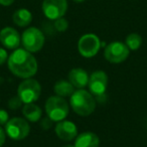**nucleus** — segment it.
Instances as JSON below:
<instances>
[{
  "label": "nucleus",
  "mask_w": 147,
  "mask_h": 147,
  "mask_svg": "<svg viewBox=\"0 0 147 147\" xmlns=\"http://www.w3.org/2000/svg\"><path fill=\"white\" fill-rule=\"evenodd\" d=\"M8 59V53L4 49L0 47V65H3Z\"/></svg>",
  "instance_id": "5701e85b"
},
{
  "label": "nucleus",
  "mask_w": 147,
  "mask_h": 147,
  "mask_svg": "<svg viewBox=\"0 0 147 147\" xmlns=\"http://www.w3.org/2000/svg\"><path fill=\"white\" fill-rule=\"evenodd\" d=\"M100 139L98 135L91 131H85L79 134L75 140V147H99Z\"/></svg>",
  "instance_id": "4468645a"
},
{
  "label": "nucleus",
  "mask_w": 147,
  "mask_h": 147,
  "mask_svg": "<svg viewBox=\"0 0 147 147\" xmlns=\"http://www.w3.org/2000/svg\"><path fill=\"white\" fill-rule=\"evenodd\" d=\"M3 82H4V79L0 77V85H2V84H3Z\"/></svg>",
  "instance_id": "a878e982"
},
{
  "label": "nucleus",
  "mask_w": 147,
  "mask_h": 147,
  "mask_svg": "<svg viewBox=\"0 0 147 147\" xmlns=\"http://www.w3.org/2000/svg\"><path fill=\"white\" fill-rule=\"evenodd\" d=\"M67 10V0H43V14L51 20L63 17Z\"/></svg>",
  "instance_id": "1a4fd4ad"
},
{
  "label": "nucleus",
  "mask_w": 147,
  "mask_h": 147,
  "mask_svg": "<svg viewBox=\"0 0 147 147\" xmlns=\"http://www.w3.org/2000/svg\"><path fill=\"white\" fill-rule=\"evenodd\" d=\"M14 2V0H0V4L3 6H9Z\"/></svg>",
  "instance_id": "393cba45"
},
{
  "label": "nucleus",
  "mask_w": 147,
  "mask_h": 147,
  "mask_svg": "<svg viewBox=\"0 0 147 147\" xmlns=\"http://www.w3.org/2000/svg\"><path fill=\"white\" fill-rule=\"evenodd\" d=\"M89 89L91 94L95 96H102L107 90L108 86V76L103 71H96L92 73L89 79Z\"/></svg>",
  "instance_id": "9d476101"
},
{
  "label": "nucleus",
  "mask_w": 147,
  "mask_h": 147,
  "mask_svg": "<svg viewBox=\"0 0 147 147\" xmlns=\"http://www.w3.org/2000/svg\"><path fill=\"white\" fill-rule=\"evenodd\" d=\"M53 122L49 117H45V118H41L40 120V128L43 129V130H49L51 126H53Z\"/></svg>",
  "instance_id": "412c9836"
},
{
  "label": "nucleus",
  "mask_w": 147,
  "mask_h": 147,
  "mask_svg": "<svg viewBox=\"0 0 147 147\" xmlns=\"http://www.w3.org/2000/svg\"><path fill=\"white\" fill-rule=\"evenodd\" d=\"M20 35L13 27H4L0 31V42L8 49H16L20 45Z\"/></svg>",
  "instance_id": "f8f14e48"
},
{
  "label": "nucleus",
  "mask_w": 147,
  "mask_h": 147,
  "mask_svg": "<svg viewBox=\"0 0 147 147\" xmlns=\"http://www.w3.org/2000/svg\"><path fill=\"white\" fill-rule=\"evenodd\" d=\"M45 35L36 27H29L25 29L21 36V42L26 51L34 53L39 51L45 45Z\"/></svg>",
  "instance_id": "39448f33"
},
{
  "label": "nucleus",
  "mask_w": 147,
  "mask_h": 147,
  "mask_svg": "<svg viewBox=\"0 0 147 147\" xmlns=\"http://www.w3.org/2000/svg\"><path fill=\"white\" fill-rule=\"evenodd\" d=\"M30 132V126L25 119L14 117L8 120L5 124V133L10 139L20 141L28 136Z\"/></svg>",
  "instance_id": "423d86ee"
},
{
  "label": "nucleus",
  "mask_w": 147,
  "mask_h": 147,
  "mask_svg": "<svg viewBox=\"0 0 147 147\" xmlns=\"http://www.w3.org/2000/svg\"><path fill=\"white\" fill-rule=\"evenodd\" d=\"M71 109L82 117L91 115L96 109V100L91 93L84 89H79L71 94L69 99Z\"/></svg>",
  "instance_id": "f03ea898"
},
{
  "label": "nucleus",
  "mask_w": 147,
  "mask_h": 147,
  "mask_svg": "<svg viewBox=\"0 0 147 147\" xmlns=\"http://www.w3.org/2000/svg\"><path fill=\"white\" fill-rule=\"evenodd\" d=\"M55 132L61 140L71 141L78 136V127L71 121L63 120L55 125Z\"/></svg>",
  "instance_id": "9b49d317"
},
{
  "label": "nucleus",
  "mask_w": 147,
  "mask_h": 147,
  "mask_svg": "<svg viewBox=\"0 0 147 147\" xmlns=\"http://www.w3.org/2000/svg\"><path fill=\"white\" fill-rule=\"evenodd\" d=\"M69 104L63 97L51 96L45 102L47 115L53 122H59V121L65 120L69 115Z\"/></svg>",
  "instance_id": "7ed1b4c3"
},
{
  "label": "nucleus",
  "mask_w": 147,
  "mask_h": 147,
  "mask_svg": "<svg viewBox=\"0 0 147 147\" xmlns=\"http://www.w3.org/2000/svg\"><path fill=\"white\" fill-rule=\"evenodd\" d=\"M125 45L130 51H137L142 45V37L138 33H130L127 35Z\"/></svg>",
  "instance_id": "a211bd4d"
},
{
  "label": "nucleus",
  "mask_w": 147,
  "mask_h": 147,
  "mask_svg": "<svg viewBox=\"0 0 147 147\" xmlns=\"http://www.w3.org/2000/svg\"><path fill=\"white\" fill-rule=\"evenodd\" d=\"M8 69L20 79H29L37 71V61L31 53L25 49H16L7 59Z\"/></svg>",
  "instance_id": "f257e3e1"
},
{
  "label": "nucleus",
  "mask_w": 147,
  "mask_h": 147,
  "mask_svg": "<svg viewBox=\"0 0 147 147\" xmlns=\"http://www.w3.org/2000/svg\"><path fill=\"white\" fill-rule=\"evenodd\" d=\"M89 79H90V77H89L88 73L81 67L73 69L69 73V82L75 88L83 89L86 86H88Z\"/></svg>",
  "instance_id": "ddd939ff"
},
{
  "label": "nucleus",
  "mask_w": 147,
  "mask_h": 147,
  "mask_svg": "<svg viewBox=\"0 0 147 147\" xmlns=\"http://www.w3.org/2000/svg\"><path fill=\"white\" fill-rule=\"evenodd\" d=\"M22 115L26 120L30 122H37L41 119L42 111L39 106L35 105L34 103H29L24 104V106L22 107Z\"/></svg>",
  "instance_id": "2eb2a0df"
},
{
  "label": "nucleus",
  "mask_w": 147,
  "mask_h": 147,
  "mask_svg": "<svg viewBox=\"0 0 147 147\" xmlns=\"http://www.w3.org/2000/svg\"><path fill=\"white\" fill-rule=\"evenodd\" d=\"M9 120L8 113L6 110H3V109H0V126L5 125Z\"/></svg>",
  "instance_id": "4be33fe9"
},
{
  "label": "nucleus",
  "mask_w": 147,
  "mask_h": 147,
  "mask_svg": "<svg viewBox=\"0 0 147 147\" xmlns=\"http://www.w3.org/2000/svg\"><path fill=\"white\" fill-rule=\"evenodd\" d=\"M130 53V49L125 43L121 41H113L106 47L104 57L109 63H120L127 59Z\"/></svg>",
  "instance_id": "6e6552de"
},
{
  "label": "nucleus",
  "mask_w": 147,
  "mask_h": 147,
  "mask_svg": "<svg viewBox=\"0 0 147 147\" xmlns=\"http://www.w3.org/2000/svg\"><path fill=\"white\" fill-rule=\"evenodd\" d=\"M53 25H55V28L57 29V31L63 32V31L67 30V27H69V22H67V19H65L63 17H61V18L55 19Z\"/></svg>",
  "instance_id": "6ab92c4d"
},
{
  "label": "nucleus",
  "mask_w": 147,
  "mask_h": 147,
  "mask_svg": "<svg viewBox=\"0 0 147 147\" xmlns=\"http://www.w3.org/2000/svg\"><path fill=\"white\" fill-rule=\"evenodd\" d=\"M5 139H6V133L5 130L2 129V127L0 126V147L5 143Z\"/></svg>",
  "instance_id": "b1692460"
},
{
  "label": "nucleus",
  "mask_w": 147,
  "mask_h": 147,
  "mask_svg": "<svg viewBox=\"0 0 147 147\" xmlns=\"http://www.w3.org/2000/svg\"><path fill=\"white\" fill-rule=\"evenodd\" d=\"M75 87L69 82V81L65 80H61L59 82H57L55 84V87H53V91L57 94V96L59 97H69L71 96L75 90H74Z\"/></svg>",
  "instance_id": "f3484780"
},
{
  "label": "nucleus",
  "mask_w": 147,
  "mask_h": 147,
  "mask_svg": "<svg viewBox=\"0 0 147 147\" xmlns=\"http://www.w3.org/2000/svg\"><path fill=\"white\" fill-rule=\"evenodd\" d=\"M74 1H76V2H84L85 0H74Z\"/></svg>",
  "instance_id": "cd10ccee"
},
{
  "label": "nucleus",
  "mask_w": 147,
  "mask_h": 147,
  "mask_svg": "<svg viewBox=\"0 0 147 147\" xmlns=\"http://www.w3.org/2000/svg\"><path fill=\"white\" fill-rule=\"evenodd\" d=\"M23 102L20 100L18 96H14L12 98H10L7 102V106L10 110H17V109L21 108L22 107Z\"/></svg>",
  "instance_id": "aec40b11"
},
{
  "label": "nucleus",
  "mask_w": 147,
  "mask_h": 147,
  "mask_svg": "<svg viewBox=\"0 0 147 147\" xmlns=\"http://www.w3.org/2000/svg\"><path fill=\"white\" fill-rule=\"evenodd\" d=\"M63 147H75V145H71V144H67V145H65Z\"/></svg>",
  "instance_id": "bb28decb"
},
{
  "label": "nucleus",
  "mask_w": 147,
  "mask_h": 147,
  "mask_svg": "<svg viewBox=\"0 0 147 147\" xmlns=\"http://www.w3.org/2000/svg\"><path fill=\"white\" fill-rule=\"evenodd\" d=\"M12 20L17 26L24 27L30 24L32 21V14L29 10L25 8L17 9L12 15Z\"/></svg>",
  "instance_id": "dca6fc26"
},
{
  "label": "nucleus",
  "mask_w": 147,
  "mask_h": 147,
  "mask_svg": "<svg viewBox=\"0 0 147 147\" xmlns=\"http://www.w3.org/2000/svg\"><path fill=\"white\" fill-rule=\"evenodd\" d=\"M101 49L100 38L94 33L84 34L78 42V51L84 57H93L99 53Z\"/></svg>",
  "instance_id": "0eeeda50"
},
{
  "label": "nucleus",
  "mask_w": 147,
  "mask_h": 147,
  "mask_svg": "<svg viewBox=\"0 0 147 147\" xmlns=\"http://www.w3.org/2000/svg\"><path fill=\"white\" fill-rule=\"evenodd\" d=\"M41 94L40 84L34 79H24V81L19 84L17 89V96L20 98L23 104L34 103L38 100Z\"/></svg>",
  "instance_id": "20e7f679"
}]
</instances>
